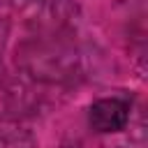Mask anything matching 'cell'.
I'll list each match as a JSON object with an SVG mask.
<instances>
[{
  "label": "cell",
  "mask_w": 148,
  "mask_h": 148,
  "mask_svg": "<svg viewBox=\"0 0 148 148\" xmlns=\"http://www.w3.org/2000/svg\"><path fill=\"white\" fill-rule=\"evenodd\" d=\"M127 120H130V99H125V97H102V99L92 102V106L88 111L90 127L102 134L125 130Z\"/></svg>",
  "instance_id": "1"
}]
</instances>
